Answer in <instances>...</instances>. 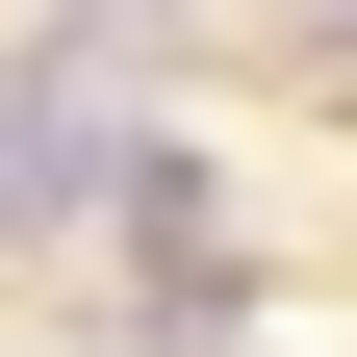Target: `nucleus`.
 <instances>
[{"label":"nucleus","instance_id":"obj_2","mask_svg":"<svg viewBox=\"0 0 357 357\" xmlns=\"http://www.w3.org/2000/svg\"><path fill=\"white\" fill-rule=\"evenodd\" d=\"M128 178H153V153H128L102 102H0V230H102Z\"/></svg>","mask_w":357,"mask_h":357},{"label":"nucleus","instance_id":"obj_1","mask_svg":"<svg viewBox=\"0 0 357 357\" xmlns=\"http://www.w3.org/2000/svg\"><path fill=\"white\" fill-rule=\"evenodd\" d=\"M230 306H255V255H230V204H204V178H128V332H153V357H204Z\"/></svg>","mask_w":357,"mask_h":357}]
</instances>
